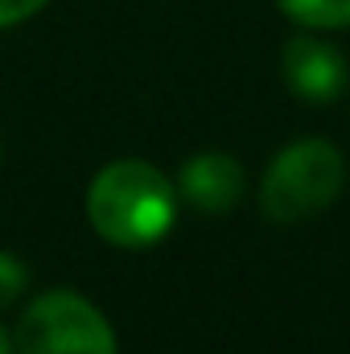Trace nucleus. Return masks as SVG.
Masks as SVG:
<instances>
[{"label": "nucleus", "instance_id": "0eeeda50", "mask_svg": "<svg viewBox=\"0 0 350 354\" xmlns=\"http://www.w3.org/2000/svg\"><path fill=\"white\" fill-rule=\"evenodd\" d=\"M25 288V268L17 264L12 256H4L0 252V305H8V301H17V292Z\"/></svg>", "mask_w": 350, "mask_h": 354}, {"label": "nucleus", "instance_id": "7ed1b4c3", "mask_svg": "<svg viewBox=\"0 0 350 354\" xmlns=\"http://www.w3.org/2000/svg\"><path fill=\"white\" fill-rule=\"evenodd\" d=\"M17 354H116V334L87 297L42 292L17 322Z\"/></svg>", "mask_w": 350, "mask_h": 354}, {"label": "nucleus", "instance_id": "20e7f679", "mask_svg": "<svg viewBox=\"0 0 350 354\" xmlns=\"http://www.w3.org/2000/svg\"><path fill=\"white\" fill-rule=\"evenodd\" d=\"M284 83L288 91H297L301 99H313V103H326V99H338L347 87V58L330 46V41H317V37H293L284 46Z\"/></svg>", "mask_w": 350, "mask_h": 354}, {"label": "nucleus", "instance_id": "f257e3e1", "mask_svg": "<svg viewBox=\"0 0 350 354\" xmlns=\"http://www.w3.org/2000/svg\"><path fill=\"white\" fill-rule=\"evenodd\" d=\"M177 214L174 185L149 161H111L87 189L91 227L116 248H153Z\"/></svg>", "mask_w": 350, "mask_h": 354}, {"label": "nucleus", "instance_id": "423d86ee", "mask_svg": "<svg viewBox=\"0 0 350 354\" xmlns=\"http://www.w3.org/2000/svg\"><path fill=\"white\" fill-rule=\"evenodd\" d=\"M280 8L309 29H347L350 25V0H280Z\"/></svg>", "mask_w": 350, "mask_h": 354}, {"label": "nucleus", "instance_id": "f03ea898", "mask_svg": "<svg viewBox=\"0 0 350 354\" xmlns=\"http://www.w3.org/2000/svg\"><path fill=\"white\" fill-rule=\"evenodd\" d=\"M342 185H347V161L330 140L322 136L297 140L272 161V169L264 177V214L276 223L313 218L342 194Z\"/></svg>", "mask_w": 350, "mask_h": 354}, {"label": "nucleus", "instance_id": "1a4fd4ad", "mask_svg": "<svg viewBox=\"0 0 350 354\" xmlns=\"http://www.w3.org/2000/svg\"><path fill=\"white\" fill-rule=\"evenodd\" d=\"M0 354H12V342H8V334H4V326H0Z\"/></svg>", "mask_w": 350, "mask_h": 354}, {"label": "nucleus", "instance_id": "6e6552de", "mask_svg": "<svg viewBox=\"0 0 350 354\" xmlns=\"http://www.w3.org/2000/svg\"><path fill=\"white\" fill-rule=\"evenodd\" d=\"M42 8H46V0H0V29L21 25V21H29Z\"/></svg>", "mask_w": 350, "mask_h": 354}, {"label": "nucleus", "instance_id": "39448f33", "mask_svg": "<svg viewBox=\"0 0 350 354\" xmlns=\"http://www.w3.org/2000/svg\"><path fill=\"white\" fill-rule=\"evenodd\" d=\"M177 185H181V198L194 210H202V214H227V210L239 206L248 177H243V165L235 157H227V153H202V157L185 161Z\"/></svg>", "mask_w": 350, "mask_h": 354}]
</instances>
